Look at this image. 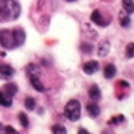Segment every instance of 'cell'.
Masks as SVG:
<instances>
[{"label":"cell","instance_id":"obj_12","mask_svg":"<svg viewBox=\"0 0 134 134\" xmlns=\"http://www.w3.org/2000/svg\"><path fill=\"white\" fill-rule=\"evenodd\" d=\"M17 92H18V88H17L15 84H11V82H9V84H6V85L3 87V93H5L8 98H12Z\"/></svg>","mask_w":134,"mask_h":134},{"label":"cell","instance_id":"obj_24","mask_svg":"<svg viewBox=\"0 0 134 134\" xmlns=\"http://www.w3.org/2000/svg\"><path fill=\"white\" fill-rule=\"evenodd\" d=\"M81 49H82L84 53H90L92 49H93V46L92 44H88V43H82V44H81Z\"/></svg>","mask_w":134,"mask_h":134},{"label":"cell","instance_id":"obj_17","mask_svg":"<svg viewBox=\"0 0 134 134\" xmlns=\"http://www.w3.org/2000/svg\"><path fill=\"white\" fill-rule=\"evenodd\" d=\"M29 81H31V84L34 85L35 90H38V92H44V85L41 84L40 78H32V79H29Z\"/></svg>","mask_w":134,"mask_h":134},{"label":"cell","instance_id":"obj_3","mask_svg":"<svg viewBox=\"0 0 134 134\" xmlns=\"http://www.w3.org/2000/svg\"><path fill=\"white\" fill-rule=\"evenodd\" d=\"M0 44H2L5 49H12V47H15V44H14V37H12V31H9V29H2V31H0Z\"/></svg>","mask_w":134,"mask_h":134},{"label":"cell","instance_id":"obj_16","mask_svg":"<svg viewBox=\"0 0 134 134\" xmlns=\"http://www.w3.org/2000/svg\"><path fill=\"white\" fill-rule=\"evenodd\" d=\"M11 104H12L11 98H8L5 93L0 90V105H2V107H11Z\"/></svg>","mask_w":134,"mask_h":134},{"label":"cell","instance_id":"obj_8","mask_svg":"<svg viewBox=\"0 0 134 134\" xmlns=\"http://www.w3.org/2000/svg\"><path fill=\"white\" fill-rule=\"evenodd\" d=\"M88 96H90V99L93 100V102H96V100L100 99V90L98 85H90V88H88Z\"/></svg>","mask_w":134,"mask_h":134},{"label":"cell","instance_id":"obj_27","mask_svg":"<svg viewBox=\"0 0 134 134\" xmlns=\"http://www.w3.org/2000/svg\"><path fill=\"white\" fill-rule=\"evenodd\" d=\"M78 134H88V131H87V130H84V128H81V130L78 131Z\"/></svg>","mask_w":134,"mask_h":134},{"label":"cell","instance_id":"obj_22","mask_svg":"<svg viewBox=\"0 0 134 134\" xmlns=\"http://www.w3.org/2000/svg\"><path fill=\"white\" fill-rule=\"evenodd\" d=\"M125 55L128 57V58H134V43H130V44L126 46Z\"/></svg>","mask_w":134,"mask_h":134},{"label":"cell","instance_id":"obj_25","mask_svg":"<svg viewBox=\"0 0 134 134\" xmlns=\"http://www.w3.org/2000/svg\"><path fill=\"white\" fill-rule=\"evenodd\" d=\"M3 133L5 134H18L12 126H5V128H3Z\"/></svg>","mask_w":134,"mask_h":134},{"label":"cell","instance_id":"obj_7","mask_svg":"<svg viewBox=\"0 0 134 134\" xmlns=\"http://www.w3.org/2000/svg\"><path fill=\"white\" fill-rule=\"evenodd\" d=\"M26 73H27V78H29V79H32V78H40V67L37 66V64H27Z\"/></svg>","mask_w":134,"mask_h":134},{"label":"cell","instance_id":"obj_26","mask_svg":"<svg viewBox=\"0 0 134 134\" xmlns=\"http://www.w3.org/2000/svg\"><path fill=\"white\" fill-rule=\"evenodd\" d=\"M119 85H120V87H124V88H128V87H130V84L125 82V81H119Z\"/></svg>","mask_w":134,"mask_h":134},{"label":"cell","instance_id":"obj_13","mask_svg":"<svg viewBox=\"0 0 134 134\" xmlns=\"http://www.w3.org/2000/svg\"><path fill=\"white\" fill-rule=\"evenodd\" d=\"M87 113L90 114L92 117H98L100 113L99 107H98V104H94V102H90L88 105H87Z\"/></svg>","mask_w":134,"mask_h":134},{"label":"cell","instance_id":"obj_10","mask_svg":"<svg viewBox=\"0 0 134 134\" xmlns=\"http://www.w3.org/2000/svg\"><path fill=\"white\" fill-rule=\"evenodd\" d=\"M92 21L99 26H107V21L104 20V17H102V14H100L99 11H93L92 12Z\"/></svg>","mask_w":134,"mask_h":134},{"label":"cell","instance_id":"obj_6","mask_svg":"<svg viewBox=\"0 0 134 134\" xmlns=\"http://www.w3.org/2000/svg\"><path fill=\"white\" fill-rule=\"evenodd\" d=\"M98 69H99V63H98V61H88V63H85L84 67H82V70L87 73V75H93V73H96Z\"/></svg>","mask_w":134,"mask_h":134},{"label":"cell","instance_id":"obj_29","mask_svg":"<svg viewBox=\"0 0 134 134\" xmlns=\"http://www.w3.org/2000/svg\"><path fill=\"white\" fill-rule=\"evenodd\" d=\"M0 131H2V124H0Z\"/></svg>","mask_w":134,"mask_h":134},{"label":"cell","instance_id":"obj_11","mask_svg":"<svg viewBox=\"0 0 134 134\" xmlns=\"http://www.w3.org/2000/svg\"><path fill=\"white\" fill-rule=\"evenodd\" d=\"M119 23L122 27H130L131 26V20H130V14H126L125 11H122L119 14Z\"/></svg>","mask_w":134,"mask_h":134},{"label":"cell","instance_id":"obj_5","mask_svg":"<svg viewBox=\"0 0 134 134\" xmlns=\"http://www.w3.org/2000/svg\"><path fill=\"white\" fill-rule=\"evenodd\" d=\"M14 73H15V70L9 66V64H0V75H2V78L9 79V78L14 76Z\"/></svg>","mask_w":134,"mask_h":134},{"label":"cell","instance_id":"obj_4","mask_svg":"<svg viewBox=\"0 0 134 134\" xmlns=\"http://www.w3.org/2000/svg\"><path fill=\"white\" fill-rule=\"evenodd\" d=\"M12 37H14V44H15V47L18 46H21L26 40V35H25V31L23 29H20V27H17L12 31Z\"/></svg>","mask_w":134,"mask_h":134},{"label":"cell","instance_id":"obj_20","mask_svg":"<svg viewBox=\"0 0 134 134\" xmlns=\"http://www.w3.org/2000/svg\"><path fill=\"white\" fill-rule=\"evenodd\" d=\"M25 107H26V110H35V99L34 98H26Z\"/></svg>","mask_w":134,"mask_h":134},{"label":"cell","instance_id":"obj_18","mask_svg":"<svg viewBox=\"0 0 134 134\" xmlns=\"http://www.w3.org/2000/svg\"><path fill=\"white\" fill-rule=\"evenodd\" d=\"M124 120H125V117L122 116V114H119V116H114V117H111V119H110V125H119V124H122V122H124Z\"/></svg>","mask_w":134,"mask_h":134},{"label":"cell","instance_id":"obj_21","mask_svg":"<svg viewBox=\"0 0 134 134\" xmlns=\"http://www.w3.org/2000/svg\"><path fill=\"white\" fill-rule=\"evenodd\" d=\"M84 31H85L87 35H88L87 38H90V40H94V38H96V31H93L90 26H84Z\"/></svg>","mask_w":134,"mask_h":134},{"label":"cell","instance_id":"obj_14","mask_svg":"<svg viewBox=\"0 0 134 134\" xmlns=\"http://www.w3.org/2000/svg\"><path fill=\"white\" fill-rule=\"evenodd\" d=\"M114 75H116V67L113 66V64L105 66V69H104V76L107 79H111V78H114Z\"/></svg>","mask_w":134,"mask_h":134},{"label":"cell","instance_id":"obj_28","mask_svg":"<svg viewBox=\"0 0 134 134\" xmlns=\"http://www.w3.org/2000/svg\"><path fill=\"white\" fill-rule=\"evenodd\" d=\"M67 2H75V0H67Z\"/></svg>","mask_w":134,"mask_h":134},{"label":"cell","instance_id":"obj_23","mask_svg":"<svg viewBox=\"0 0 134 134\" xmlns=\"http://www.w3.org/2000/svg\"><path fill=\"white\" fill-rule=\"evenodd\" d=\"M18 119H20V124H21V125L25 126V128H26L27 125H29V119L26 117L25 113H20V114H18Z\"/></svg>","mask_w":134,"mask_h":134},{"label":"cell","instance_id":"obj_9","mask_svg":"<svg viewBox=\"0 0 134 134\" xmlns=\"http://www.w3.org/2000/svg\"><path fill=\"white\" fill-rule=\"evenodd\" d=\"M110 52V43L105 40V41H100L99 46H98V55L99 57H107Z\"/></svg>","mask_w":134,"mask_h":134},{"label":"cell","instance_id":"obj_1","mask_svg":"<svg viewBox=\"0 0 134 134\" xmlns=\"http://www.w3.org/2000/svg\"><path fill=\"white\" fill-rule=\"evenodd\" d=\"M20 3L17 0H2L0 2V17L2 20H15L20 15Z\"/></svg>","mask_w":134,"mask_h":134},{"label":"cell","instance_id":"obj_15","mask_svg":"<svg viewBox=\"0 0 134 134\" xmlns=\"http://www.w3.org/2000/svg\"><path fill=\"white\" fill-rule=\"evenodd\" d=\"M122 8L126 14H133L134 12V2L133 0H122Z\"/></svg>","mask_w":134,"mask_h":134},{"label":"cell","instance_id":"obj_2","mask_svg":"<svg viewBox=\"0 0 134 134\" xmlns=\"http://www.w3.org/2000/svg\"><path fill=\"white\" fill-rule=\"evenodd\" d=\"M64 114L70 120H78L79 116H81V104H79V100L76 99L69 100L66 104V107H64Z\"/></svg>","mask_w":134,"mask_h":134},{"label":"cell","instance_id":"obj_19","mask_svg":"<svg viewBox=\"0 0 134 134\" xmlns=\"http://www.w3.org/2000/svg\"><path fill=\"white\" fill-rule=\"evenodd\" d=\"M52 134H67V131L63 125H53L52 126Z\"/></svg>","mask_w":134,"mask_h":134}]
</instances>
